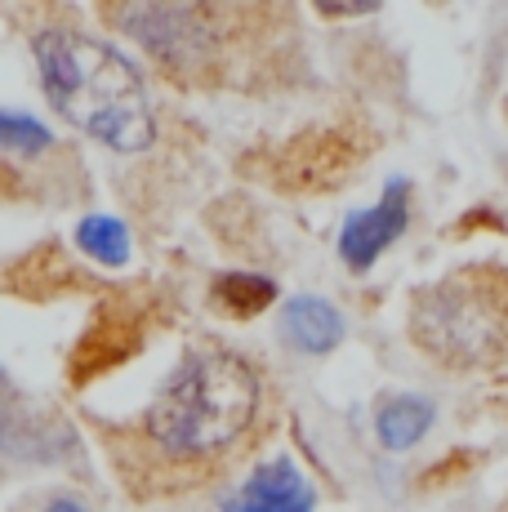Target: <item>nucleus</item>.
<instances>
[{"label":"nucleus","instance_id":"nucleus-1","mask_svg":"<svg viewBox=\"0 0 508 512\" xmlns=\"http://www.w3.org/2000/svg\"><path fill=\"white\" fill-rule=\"evenodd\" d=\"M45 98L67 125L112 152H143L156 139V116L139 67L121 49L81 32L50 27L32 41Z\"/></svg>","mask_w":508,"mask_h":512},{"label":"nucleus","instance_id":"nucleus-2","mask_svg":"<svg viewBox=\"0 0 508 512\" xmlns=\"http://www.w3.org/2000/svg\"><path fill=\"white\" fill-rule=\"evenodd\" d=\"M259 415V374L228 348H197L148 406V437L170 455H214Z\"/></svg>","mask_w":508,"mask_h":512},{"label":"nucleus","instance_id":"nucleus-3","mask_svg":"<svg viewBox=\"0 0 508 512\" xmlns=\"http://www.w3.org/2000/svg\"><path fill=\"white\" fill-rule=\"evenodd\" d=\"M415 334L455 366L491 361L508 348V281L477 268L428 285L415 303Z\"/></svg>","mask_w":508,"mask_h":512},{"label":"nucleus","instance_id":"nucleus-4","mask_svg":"<svg viewBox=\"0 0 508 512\" xmlns=\"http://www.w3.org/2000/svg\"><path fill=\"white\" fill-rule=\"evenodd\" d=\"M125 32L161 63H192L210 49V27L188 0H139L125 9Z\"/></svg>","mask_w":508,"mask_h":512},{"label":"nucleus","instance_id":"nucleus-5","mask_svg":"<svg viewBox=\"0 0 508 512\" xmlns=\"http://www.w3.org/2000/svg\"><path fill=\"white\" fill-rule=\"evenodd\" d=\"M410 183L406 179H393L379 196V205L370 210H357L348 214L344 232H339V254L353 272H366L379 263V254L406 232V214H410Z\"/></svg>","mask_w":508,"mask_h":512},{"label":"nucleus","instance_id":"nucleus-6","mask_svg":"<svg viewBox=\"0 0 508 512\" xmlns=\"http://www.w3.org/2000/svg\"><path fill=\"white\" fill-rule=\"evenodd\" d=\"M317 490L299 472L295 459H268L237 486V495L223 504V512H312Z\"/></svg>","mask_w":508,"mask_h":512},{"label":"nucleus","instance_id":"nucleus-7","mask_svg":"<svg viewBox=\"0 0 508 512\" xmlns=\"http://www.w3.org/2000/svg\"><path fill=\"white\" fill-rule=\"evenodd\" d=\"M286 339L295 343L308 357H321V352L339 348L344 339V317L330 299H317V294H299V299L286 303Z\"/></svg>","mask_w":508,"mask_h":512},{"label":"nucleus","instance_id":"nucleus-8","mask_svg":"<svg viewBox=\"0 0 508 512\" xmlns=\"http://www.w3.org/2000/svg\"><path fill=\"white\" fill-rule=\"evenodd\" d=\"M433 415H437L433 401L402 392V397H388L384 406H379L375 432H379V441H384L388 450H410V446H419V441L428 437V428H433Z\"/></svg>","mask_w":508,"mask_h":512},{"label":"nucleus","instance_id":"nucleus-9","mask_svg":"<svg viewBox=\"0 0 508 512\" xmlns=\"http://www.w3.org/2000/svg\"><path fill=\"white\" fill-rule=\"evenodd\" d=\"M36 446H45V419L18 397L9 374L0 370V455H36Z\"/></svg>","mask_w":508,"mask_h":512},{"label":"nucleus","instance_id":"nucleus-10","mask_svg":"<svg viewBox=\"0 0 508 512\" xmlns=\"http://www.w3.org/2000/svg\"><path fill=\"white\" fill-rule=\"evenodd\" d=\"M76 245H81L94 263H103V268H125V263H130V228H125L121 219H112V214H90V219H81Z\"/></svg>","mask_w":508,"mask_h":512},{"label":"nucleus","instance_id":"nucleus-11","mask_svg":"<svg viewBox=\"0 0 508 512\" xmlns=\"http://www.w3.org/2000/svg\"><path fill=\"white\" fill-rule=\"evenodd\" d=\"M214 299L237 317H250V312H263L277 299V285L268 277H254V272H228V277L214 281Z\"/></svg>","mask_w":508,"mask_h":512},{"label":"nucleus","instance_id":"nucleus-12","mask_svg":"<svg viewBox=\"0 0 508 512\" xmlns=\"http://www.w3.org/2000/svg\"><path fill=\"white\" fill-rule=\"evenodd\" d=\"M50 143H54V134L45 130L41 121H32V116H5V112H0V147H5V152L36 156V152H45Z\"/></svg>","mask_w":508,"mask_h":512},{"label":"nucleus","instance_id":"nucleus-13","mask_svg":"<svg viewBox=\"0 0 508 512\" xmlns=\"http://www.w3.org/2000/svg\"><path fill=\"white\" fill-rule=\"evenodd\" d=\"M312 9L326 18H361V14L384 9V0H312Z\"/></svg>","mask_w":508,"mask_h":512},{"label":"nucleus","instance_id":"nucleus-14","mask_svg":"<svg viewBox=\"0 0 508 512\" xmlns=\"http://www.w3.org/2000/svg\"><path fill=\"white\" fill-rule=\"evenodd\" d=\"M45 512H85V508L76 504V499H54V504L45 508Z\"/></svg>","mask_w":508,"mask_h":512}]
</instances>
